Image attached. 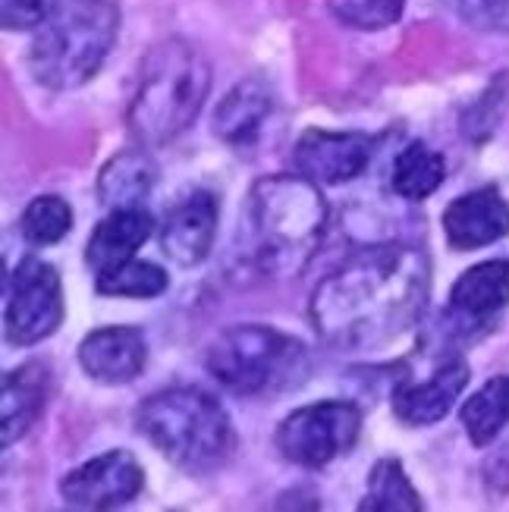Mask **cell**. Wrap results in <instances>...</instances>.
I'll return each instance as SVG.
<instances>
[{"mask_svg":"<svg viewBox=\"0 0 509 512\" xmlns=\"http://www.w3.org/2000/svg\"><path fill=\"white\" fill-rule=\"evenodd\" d=\"M431 296L428 258L403 246L362 249L330 271L312 293L318 337L340 352H378L422 321Z\"/></svg>","mask_w":509,"mask_h":512,"instance_id":"obj_1","label":"cell"},{"mask_svg":"<svg viewBox=\"0 0 509 512\" xmlns=\"http://www.w3.org/2000/svg\"><path fill=\"white\" fill-rule=\"evenodd\" d=\"M255 261L274 277L302 271L327 230V202L308 176H264L249 192Z\"/></svg>","mask_w":509,"mask_h":512,"instance_id":"obj_2","label":"cell"},{"mask_svg":"<svg viewBox=\"0 0 509 512\" xmlns=\"http://www.w3.org/2000/svg\"><path fill=\"white\" fill-rule=\"evenodd\" d=\"M211 88V66L195 44L167 38L151 48L126 123L142 145H167L202 114Z\"/></svg>","mask_w":509,"mask_h":512,"instance_id":"obj_3","label":"cell"},{"mask_svg":"<svg viewBox=\"0 0 509 512\" xmlns=\"http://www.w3.org/2000/svg\"><path fill=\"white\" fill-rule=\"evenodd\" d=\"M139 431L186 472H214L236 450L230 415L211 393L195 387H167L148 396L139 406Z\"/></svg>","mask_w":509,"mask_h":512,"instance_id":"obj_4","label":"cell"},{"mask_svg":"<svg viewBox=\"0 0 509 512\" xmlns=\"http://www.w3.org/2000/svg\"><path fill=\"white\" fill-rule=\"evenodd\" d=\"M117 29L120 10L114 0H63L32 41V76L57 92L85 85L104 66Z\"/></svg>","mask_w":509,"mask_h":512,"instance_id":"obj_5","label":"cell"},{"mask_svg":"<svg viewBox=\"0 0 509 512\" xmlns=\"http://www.w3.org/2000/svg\"><path fill=\"white\" fill-rule=\"evenodd\" d=\"M208 374L220 387L236 396H264L274 390H290L308 371V349L290 333L239 324L224 330L208 346Z\"/></svg>","mask_w":509,"mask_h":512,"instance_id":"obj_6","label":"cell"},{"mask_svg":"<svg viewBox=\"0 0 509 512\" xmlns=\"http://www.w3.org/2000/svg\"><path fill=\"white\" fill-rule=\"evenodd\" d=\"M362 412L346 399H324L290 412L277 428V450L302 469H324L356 447Z\"/></svg>","mask_w":509,"mask_h":512,"instance_id":"obj_7","label":"cell"},{"mask_svg":"<svg viewBox=\"0 0 509 512\" xmlns=\"http://www.w3.org/2000/svg\"><path fill=\"white\" fill-rule=\"evenodd\" d=\"M63 321V289L57 267L35 255L22 258L7 277L4 333L13 346L48 340Z\"/></svg>","mask_w":509,"mask_h":512,"instance_id":"obj_8","label":"cell"},{"mask_svg":"<svg viewBox=\"0 0 509 512\" xmlns=\"http://www.w3.org/2000/svg\"><path fill=\"white\" fill-rule=\"evenodd\" d=\"M145 484L139 459L126 450L92 456L60 481V497L76 509H117L139 497Z\"/></svg>","mask_w":509,"mask_h":512,"instance_id":"obj_9","label":"cell"},{"mask_svg":"<svg viewBox=\"0 0 509 512\" xmlns=\"http://www.w3.org/2000/svg\"><path fill=\"white\" fill-rule=\"evenodd\" d=\"M293 161L302 176L318 186H340L356 180L371 161V139L359 132H321L312 129L296 142Z\"/></svg>","mask_w":509,"mask_h":512,"instance_id":"obj_10","label":"cell"},{"mask_svg":"<svg viewBox=\"0 0 509 512\" xmlns=\"http://www.w3.org/2000/svg\"><path fill=\"white\" fill-rule=\"evenodd\" d=\"M509 305V261L491 258L469 267L462 274L447 302V315L456 330H484L497 315H503V308Z\"/></svg>","mask_w":509,"mask_h":512,"instance_id":"obj_11","label":"cell"},{"mask_svg":"<svg viewBox=\"0 0 509 512\" xmlns=\"http://www.w3.org/2000/svg\"><path fill=\"white\" fill-rule=\"evenodd\" d=\"M444 230L450 246L459 252L494 246L509 233V202L494 186L459 195L444 211Z\"/></svg>","mask_w":509,"mask_h":512,"instance_id":"obj_12","label":"cell"},{"mask_svg":"<svg viewBox=\"0 0 509 512\" xmlns=\"http://www.w3.org/2000/svg\"><path fill=\"white\" fill-rule=\"evenodd\" d=\"M148 346L136 327H101L92 330L79 346V365L101 384H129L145 368Z\"/></svg>","mask_w":509,"mask_h":512,"instance_id":"obj_13","label":"cell"},{"mask_svg":"<svg viewBox=\"0 0 509 512\" xmlns=\"http://www.w3.org/2000/svg\"><path fill=\"white\" fill-rule=\"evenodd\" d=\"M466 384H469V365L459 359H450L447 365H440L428 381L396 390L393 415L409 428L437 425V421H444L453 412L456 399L462 396Z\"/></svg>","mask_w":509,"mask_h":512,"instance_id":"obj_14","label":"cell"},{"mask_svg":"<svg viewBox=\"0 0 509 512\" xmlns=\"http://www.w3.org/2000/svg\"><path fill=\"white\" fill-rule=\"evenodd\" d=\"M217 236V202L211 192H192L167 217L161 230V249L170 261L195 267L205 261Z\"/></svg>","mask_w":509,"mask_h":512,"instance_id":"obj_15","label":"cell"},{"mask_svg":"<svg viewBox=\"0 0 509 512\" xmlns=\"http://www.w3.org/2000/svg\"><path fill=\"white\" fill-rule=\"evenodd\" d=\"M154 233V220L145 208H117L92 230L85 246V261L95 274H107L123 261L136 258Z\"/></svg>","mask_w":509,"mask_h":512,"instance_id":"obj_16","label":"cell"},{"mask_svg":"<svg viewBox=\"0 0 509 512\" xmlns=\"http://www.w3.org/2000/svg\"><path fill=\"white\" fill-rule=\"evenodd\" d=\"M48 393L51 371L38 362L4 374V387H0V440L4 447H13L19 437H26L48 403Z\"/></svg>","mask_w":509,"mask_h":512,"instance_id":"obj_17","label":"cell"},{"mask_svg":"<svg viewBox=\"0 0 509 512\" xmlns=\"http://www.w3.org/2000/svg\"><path fill=\"white\" fill-rule=\"evenodd\" d=\"M274 110V95L261 79H242L214 110V132L230 145H249L261 136Z\"/></svg>","mask_w":509,"mask_h":512,"instance_id":"obj_18","label":"cell"},{"mask_svg":"<svg viewBox=\"0 0 509 512\" xmlns=\"http://www.w3.org/2000/svg\"><path fill=\"white\" fill-rule=\"evenodd\" d=\"M154 186H158V167L139 148L114 154L98 173V198L107 211L142 208Z\"/></svg>","mask_w":509,"mask_h":512,"instance_id":"obj_19","label":"cell"},{"mask_svg":"<svg viewBox=\"0 0 509 512\" xmlns=\"http://www.w3.org/2000/svg\"><path fill=\"white\" fill-rule=\"evenodd\" d=\"M444 176H447L444 158H440L434 148H428L425 142H412L400 158L393 161L390 186L400 198L422 202V198L437 192V186L444 183Z\"/></svg>","mask_w":509,"mask_h":512,"instance_id":"obj_20","label":"cell"},{"mask_svg":"<svg viewBox=\"0 0 509 512\" xmlns=\"http://www.w3.org/2000/svg\"><path fill=\"white\" fill-rule=\"evenodd\" d=\"M462 425L475 447L488 443L509 425V377H491L466 406H462Z\"/></svg>","mask_w":509,"mask_h":512,"instance_id":"obj_21","label":"cell"},{"mask_svg":"<svg viewBox=\"0 0 509 512\" xmlns=\"http://www.w3.org/2000/svg\"><path fill=\"white\" fill-rule=\"evenodd\" d=\"M422 506V497L396 459H381L368 472V491L359 503L362 512H418Z\"/></svg>","mask_w":509,"mask_h":512,"instance_id":"obj_22","label":"cell"},{"mask_svg":"<svg viewBox=\"0 0 509 512\" xmlns=\"http://www.w3.org/2000/svg\"><path fill=\"white\" fill-rule=\"evenodd\" d=\"M170 277L161 264L129 258L107 274H98V293L101 296H126V299H151L161 296Z\"/></svg>","mask_w":509,"mask_h":512,"instance_id":"obj_23","label":"cell"},{"mask_svg":"<svg viewBox=\"0 0 509 512\" xmlns=\"http://www.w3.org/2000/svg\"><path fill=\"white\" fill-rule=\"evenodd\" d=\"M73 230V211L60 195H38L22 214V236L32 246H57Z\"/></svg>","mask_w":509,"mask_h":512,"instance_id":"obj_24","label":"cell"},{"mask_svg":"<svg viewBox=\"0 0 509 512\" xmlns=\"http://www.w3.org/2000/svg\"><path fill=\"white\" fill-rule=\"evenodd\" d=\"M327 10L346 29L378 32L403 19L406 0H327Z\"/></svg>","mask_w":509,"mask_h":512,"instance_id":"obj_25","label":"cell"},{"mask_svg":"<svg viewBox=\"0 0 509 512\" xmlns=\"http://www.w3.org/2000/svg\"><path fill=\"white\" fill-rule=\"evenodd\" d=\"M60 7V0H0V26L10 32L41 29Z\"/></svg>","mask_w":509,"mask_h":512,"instance_id":"obj_26","label":"cell"},{"mask_svg":"<svg viewBox=\"0 0 509 512\" xmlns=\"http://www.w3.org/2000/svg\"><path fill=\"white\" fill-rule=\"evenodd\" d=\"M459 13L481 32H509V0H459Z\"/></svg>","mask_w":509,"mask_h":512,"instance_id":"obj_27","label":"cell"},{"mask_svg":"<svg viewBox=\"0 0 509 512\" xmlns=\"http://www.w3.org/2000/svg\"><path fill=\"white\" fill-rule=\"evenodd\" d=\"M484 484L494 494H509V443L484 462Z\"/></svg>","mask_w":509,"mask_h":512,"instance_id":"obj_28","label":"cell"}]
</instances>
